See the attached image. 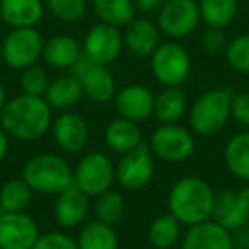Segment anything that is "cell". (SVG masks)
I'll list each match as a JSON object with an SVG mask.
<instances>
[{"label": "cell", "instance_id": "7", "mask_svg": "<svg viewBox=\"0 0 249 249\" xmlns=\"http://www.w3.org/2000/svg\"><path fill=\"white\" fill-rule=\"evenodd\" d=\"M149 147L157 159L164 162L179 164L195 154L196 140H195V133L183 124H160L150 135Z\"/></svg>", "mask_w": 249, "mask_h": 249}, {"label": "cell", "instance_id": "12", "mask_svg": "<svg viewBox=\"0 0 249 249\" xmlns=\"http://www.w3.org/2000/svg\"><path fill=\"white\" fill-rule=\"evenodd\" d=\"M69 73L79 79L84 90V97H87L92 103L106 104L116 94V82H114V77L109 72V69L103 65H94L84 55L69 70Z\"/></svg>", "mask_w": 249, "mask_h": 249}, {"label": "cell", "instance_id": "22", "mask_svg": "<svg viewBox=\"0 0 249 249\" xmlns=\"http://www.w3.org/2000/svg\"><path fill=\"white\" fill-rule=\"evenodd\" d=\"M140 123L124 120V118H114L113 121L106 124L104 128V143L111 152L123 156L130 150L137 149L142 140V130L139 126Z\"/></svg>", "mask_w": 249, "mask_h": 249}, {"label": "cell", "instance_id": "38", "mask_svg": "<svg viewBox=\"0 0 249 249\" xmlns=\"http://www.w3.org/2000/svg\"><path fill=\"white\" fill-rule=\"evenodd\" d=\"M166 0H133V5H135V11L139 14H154V12H159L160 7L164 5Z\"/></svg>", "mask_w": 249, "mask_h": 249}, {"label": "cell", "instance_id": "30", "mask_svg": "<svg viewBox=\"0 0 249 249\" xmlns=\"http://www.w3.org/2000/svg\"><path fill=\"white\" fill-rule=\"evenodd\" d=\"M181 224L173 213H164L156 217L149 225L147 239L156 249H169L179 241Z\"/></svg>", "mask_w": 249, "mask_h": 249}, {"label": "cell", "instance_id": "16", "mask_svg": "<svg viewBox=\"0 0 249 249\" xmlns=\"http://www.w3.org/2000/svg\"><path fill=\"white\" fill-rule=\"evenodd\" d=\"M156 94L143 84H128L121 87L113 97L114 111L120 118L142 123L154 114Z\"/></svg>", "mask_w": 249, "mask_h": 249}, {"label": "cell", "instance_id": "42", "mask_svg": "<svg viewBox=\"0 0 249 249\" xmlns=\"http://www.w3.org/2000/svg\"><path fill=\"white\" fill-rule=\"evenodd\" d=\"M5 213V210H4V207H2V205H0V218H2V215Z\"/></svg>", "mask_w": 249, "mask_h": 249}, {"label": "cell", "instance_id": "40", "mask_svg": "<svg viewBox=\"0 0 249 249\" xmlns=\"http://www.w3.org/2000/svg\"><path fill=\"white\" fill-rule=\"evenodd\" d=\"M5 103H7V92H5L4 84L0 82V113H2V109H4Z\"/></svg>", "mask_w": 249, "mask_h": 249}, {"label": "cell", "instance_id": "1", "mask_svg": "<svg viewBox=\"0 0 249 249\" xmlns=\"http://www.w3.org/2000/svg\"><path fill=\"white\" fill-rule=\"evenodd\" d=\"M53 109L43 96H19L7 99L0 113V126L9 137L21 142H35L52 130Z\"/></svg>", "mask_w": 249, "mask_h": 249}, {"label": "cell", "instance_id": "20", "mask_svg": "<svg viewBox=\"0 0 249 249\" xmlns=\"http://www.w3.org/2000/svg\"><path fill=\"white\" fill-rule=\"evenodd\" d=\"M45 9L43 0H0V19L11 29L36 28Z\"/></svg>", "mask_w": 249, "mask_h": 249}, {"label": "cell", "instance_id": "25", "mask_svg": "<svg viewBox=\"0 0 249 249\" xmlns=\"http://www.w3.org/2000/svg\"><path fill=\"white\" fill-rule=\"evenodd\" d=\"M224 162L235 179L249 183V130L235 133L227 140Z\"/></svg>", "mask_w": 249, "mask_h": 249}, {"label": "cell", "instance_id": "19", "mask_svg": "<svg viewBox=\"0 0 249 249\" xmlns=\"http://www.w3.org/2000/svg\"><path fill=\"white\" fill-rule=\"evenodd\" d=\"M181 249H235L234 235L215 220H207L188 227Z\"/></svg>", "mask_w": 249, "mask_h": 249}, {"label": "cell", "instance_id": "32", "mask_svg": "<svg viewBox=\"0 0 249 249\" xmlns=\"http://www.w3.org/2000/svg\"><path fill=\"white\" fill-rule=\"evenodd\" d=\"M48 12L62 22H79L87 14V0H45Z\"/></svg>", "mask_w": 249, "mask_h": 249}, {"label": "cell", "instance_id": "21", "mask_svg": "<svg viewBox=\"0 0 249 249\" xmlns=\"http://www.w3.org/2000/svg\"><path fill=\"white\" fill-rule=\"evenodd\" d=\"M82 58V45L73 36L55 35L45 41L43 60L56 70H70Z\"/></svg>", "mask_w": 249, "mask_h": 249}, {"label": "cell", "instance_id": "14", "mask_svg": "<svg viewBox=\"0 0 249 249\" xmlns=\"http://www.w3.org/2000/svg\"><path fill=\"white\" fill-rule=\"evenodd\" d=\"M52 137L63 154H80L89 143V124L73 111H62L52 123Z\"/></svg>", "mask_w": 249, "mask_h": 249}, {"label": "cell", "instance_id": "39", "mask_svg": "<svg viewBox=\"0 0 249 249\" xmlns=\"http://www.w3.org/2000/svg\"><path fill=\"white\" fill-rule=\"evenodd\" d=\"M9 147H11V137L0 126V162H4V159L9 154Z\"/></svg>", "mask_w": 249, "mask_h": 249}, {"label": "cell", "instance_id": "11", "mask_svg": "<svg viewBox=\"0 0 249 249\" xmlns=\"http://www.w3.org/2000/svg\"><path fill=\"white\" fill-rule=\"evenodd\" d=\"M124 48L120 28L97 22L89 29L82 43V55L94 65L107 67L118 60Z\"/></svg>", "mask_w": 249, "mask_h": 249}, {"label": "cell", "instance_id": "23", "mask_svg": "<svg viewBox=\"0 0 249 249\" xmlns=\"http://www.w3.org/2000/svg\"><path fill=\"white\" fill-rule=\"evenodd\" d=\"M43 97L52 109L62 113V111H72V107H75L82 101L84 90L79 79L73 77L72 73H67V75H60L50 80Z\"/></svg>", "mask_w": 249, "mask_h": 249}, {"label": "cell", "instance_id": "31", "mask_svg": "<svg viewBox=\"0 0 249 249\" xmlns=\"http://www.w3.org/2000/svg\"><path fill=\"white\" fill-rule=\"evenodd\" d=\"M124 208H126L124 196L113 188L97 195L92 203V212L96 215V220H101L109 225H114L123 218Z\"/></svg>", "mask_w": 249, "mask_h": 249}, {"label": "cell", "instance_id": "9", "mask_svg": "<svg viewBox=\"0 0 249 249\" xmlns=\"http://www.w3.org/2000/svg\"><path fill=\"white\" fill-rule=\"evenodd\" d=\"M156 173V157L149 143L123 154L116 164V183L124 191H140L150 184Z\"/></svg>", "mask_w": 249, "mask_h": 249}, {"label": "cell", "instance_id": "24", "mask_svg": "<svg viewBox=\"0 0 249 249\" xmlns=\"http://www.w3.org/2000/svg\"><path fill=\"white\" fill-rule=\"evenodd\" d=\"M188 97L181 87H162L159 94H156L154 101V116L160 124L179 123L181 118L186 114Z\"/></svg>", "mask_w": 249, "mask_h": 249}, {"label": "cell", "instance_id": "3", "mask_svg": "<svg viewBox=\"0 0 249 249\" xmlns=\"http://www.w3.org/2000/svg\"><path fill=\"white\" fill-rule=\"evenodd\" d=\"M21 178L35 193L56 196L73 183V167H70L65 157L43 152L26 160Z\"/></svg>", "mask_w": 249, "mask_h": 249}, {"label": "cell", "instance_id": "17", "mask_svg": "<svg viewBox=\"0 0 249 249\" xmlns=\"http://www.w3.org/2000/svg\"><path fill=\"white\" fill-rule=\"evenodd\" d=\"M90 208H92L90 196H87L82 190H79L72 183L69 188L56 195L53 215L62 229H75L87 220Z\"/></svg>", "mask_w": 249, "mask_h": 249}, {"label": "cell", "instance_id": "6", "mask_svg": "<svg viewBox=\"0 0 249 249\" xmlns=\"http://www.w3.org/2000/svg\"><path fill=\"white\" fill-rule=\"evenodd\" d=\"M114 181L116 164L104 152L86 154L73 167V184L90 198L111 190Z\"/></svg>", "mask_w": 249, "mask_h": 249}, {"label": "cell", "instance_id": "15", "mask_svg": "<svg viewBox=\"0 0 249 249\" xmlns=\"http://www.w3.org/2000/svg\"><path fill=\"white\" fill-rule=\"evenodd\" d=\"M39 235L38 224L28 212H5L0 218V249H33Z\"/></svg>", "mask_w": 249, "mask_h": 249}, {"label": "cell", "instance_id": "10", "mask_svg": "<svg viewBox=\"0 0 249 249\" xmlns=\"http://www.w3.org/2000/svg\"><path fill=\"white\" fill-rule=\"evenodd\" d=\"M200 21L196 0H166L157 12L159 31L174 41L190 36L198 28Z\"/></svg>", "mask_w": 249, "mask_h": 249}, {"label": "cell", "instance_id": "27", "mask_svg": "<svg viewBox=\"0 0 249 249\" xmlns=\"http://www.w3.org/2000/svg\"><path fill=\"white\" fill-rule=\"evenodd\" d=\"M92 11L99 22L114 28H124L137 14L133 0H92Z\"/></svg>", "mask_w": 249, "mask_h": 249}, {"label": "cell", "instance_id": "4", "mask_svg": "<svg viewBox=\"0 0 249 249\" xmlns=\"http://www.w3.org/2000/svg\"><path fill=\"white\" fill-rule=\"evenodd\" d=\"M232 92L227 87L208 89L195 99L188 111L190 130L198 137H213L231 120Z\"/></svg>", "mask_w": 249, "mask_h": 249}, {"label": "cell", "instance_id": "34", "mask_svg": "<svg viewBox=\"0 0 249 249\" xmlns=\"http://www.w3.org/2000/svg\"><path fill=\"white\" fill-rule=\"evenodd\" d=\"M48 84H50L48 72L41 65H38V63L21 70L19 86H21V90L24 94H29V96H45Z\"/></svg>", "mask_w": 249, "mask_h": 249}, {"label": "cell", "instance_id": "8", "mask_svg": "<svg viewBox=\"0 0 249 249\" xmlns=\"http://www.w3.org/2000/svg\"><path fill=\"white\" fill-rule=\"evenodd\" d=\"M0 45L4 63L12 70L21 72L43 58L45 41L36 28L11 29Z\"/></svg>", "mask_w": 249, "mask_h": 249}, {"label": "cell", "instance_id": "26", "mask_svg": "<svg viewBox=\"0 0 249 249\" xmlns=\"http://www.w3.org/2000/svg\"><path fill=\"white\" fill-rule=\"evenodd\" d=\"M79 249H120V237L113 225L101 220L84 222L77 234Z\"/></svg>", "mask_w": 249, "mask_h": 249}, {"label": "cell", "instance_id": "18", "mask_svg": "<svg viewBox=\"0 0 249 249\" xmlns=\"http://www.w3.org/2000/svg\"><path fill=\"white\" fill-rule=\"evenodd\" d=\"M160 35L157 22L147 18H133L124 26V48L137 58H150L160 45Z\"/></svg>", "mask_w": 249, "mask_h": 249}, {"label": "cell", "instance_id": "33", "mask_svg": "<svg viewBox=\"0 0 249 249\" xmlns=\"http://www.w3.org/2000/svg\"><path fill=\"white\" fill-rule=\"evenodd\" d=\"M224 55L227 63L235 72L249 75V33L229 39Z\"/></svg>", "mask_w": 249, "mask_h": 249}, {"label": "cell", "instance_id": "35", "mask_svg": "<svg viewBox=\"0 0 249 249\" xmlns=\"http://www.w3.org/2000/svg\"><path fill=\"white\" fill-rule=\"evenodd\" d=\"M33 249H79L77 241L63 231H48L38 237Z\"/></svg>", "mask_w": 249, "mask_h": 249}, {"label": "cell", "instance_id": "28", "mask_svg": "<svg viewBox=\"0 0 249 249\" xmlns=\"http://www.w3.org/2000/svg\"><path fill=\"white\" fill-rule=\"evenodd\" d=\"M198 9L205 24L225 29L237 18L239 0H198Z\"/></svg>", "mask_w": 249, "mask_h": 249}, {"label": "cell", "instance_id": "29", "mask_svg": "<svg viewBox=\"0 0 249 249\" xmlns=\"http://www.w3.org/2000/svg\"><path fill=\"white\" fill-rule=\"evenodd\" d=\"M33 196H35V191L22 178H12L0 186V205L4 207L5 212H11V213L28 212L33 203Z\"/></svg>", "mask_w": 249, "mask_h": 249}, {"label": "cell", "instance_id": "5", "mask_svg": "<svg viewBox=\"0 0 249 249\" xmlns=\"http://www.w3.org/2000/svg\"><path fill=\"white\" fill-rule=\"evenodd\" d=\"M150 70L162 87H181L191 73V58L179 41H164L150 56Z\"/></svg>", "mask_w": 249, "mask_h": 249}, {"label": "cell", "instance_id": "41", "mask_svg": "<svg viewBox=\"0 0 249 249\" xmlns=\"http://www.w3.org/2000/svg\"><path fill=\"white\" fill-rule=\"evenodd\" d=\"M2 63H4V58H2V45H0V67H2Z\"/></svg>", "mask_w": 249, "mask_h": 249}, {"label": "cell", "instance_id": "36", "mask_svg": "<svg viewBox=\"0 0 249 249\" xmlns=\"http://www.w3.org/2000/svg\"><path fill=\"white\" fill-rule=\"evenodd\" d=\"M227 45H229V39L224 29L207 26V29L201 35V48H203L205 53H208L212 56L220 55V53H225Z\"/></svg>", "mask_w": 249, "mask_h": 249}, {"label": "cell", "instance_id": "37", "mask_svg": "<svg viewBox=\"0 0 249 249\" xmlns=\"http://www.w3.org/2000/svg\"><path fill=\"white\" fill-rule=\"evenodd\" d=\"M231 118L244 128H249V92H237L232 96Z\"/></svg>", "mask_w": 249, "mask_h": 249}, {"label": "cell", "instance_id": "2", "mask_svg": "<svg viewBox=\"0 0 249 249\" xmlns=\"http://www.w3.org/2000/svg\"><path fill=\"white\" fill-rule=\"evenodd\" d=\"M215 203V191L205 179L196 176H184L174 181L167 195L169 213L181 225L193 227L212 218Z\"/></svg>", "mask_w": 249, "mask_h": 249}, {"label": "cell", "instance_id": "13", "mask_svg": "<svg viewBox=\"0 0 249 249\" xmlns=\"http://www.w3.org/2000/svg\"><path fill=\"white\" fill-rule=\"evenodd\" d=\"M212 220L234 232L249 224V184L241 190H222L215 193Z\"/></svg>", "mask_w": 249, "mask_h": 249}]
</instances>
